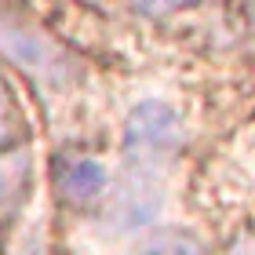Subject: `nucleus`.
Here are the masks:
<instances>
[{"instance_id":"1","label":"nucleus","mask_w":255,"mask_h":255,"mask_svg":"<svg viewBox=\"0 0 255 255\" xmlns=\"http://www.w3.org/2000/svg\"><path fill=\"white\" fill-rule=\"evenodd\" d=\"M179 135H182L179 113L168 102H138L124 124L128 168H149L153 160L168 157L179 146Z\"/></svg>"},{"instance_id":"2","label":"nucleus","mask_w":255,"mask_h":255,"mask_svg":"<svg viewBox=\"0 0 255 255\" xmlns=\"http://www.w3.org/2000/svg\"><path fill=\"white\" fill-rule=\"evenodd\" d=\"M0 51H4L11 62H18L22 69L37 73V77L59 80L66 73V59L59 55V48H55L44 33H37L33 26H26V22L4 15V11H0Z\"/></svg>"},{"instance_id":"3","label":"nucleus","mask_w":255,"mask_h":255,"mask_svg":"<svg viewBox=\"0 0 255 255\" xmlns=\"http://www.w3.org/2000/svg\"><path fill=\"white\" fill-rule=\"evenodd\" d=\"M160 182L157 175L149 168H128V179L121 182V190H117V219H121V226H142L149 223V219L157 215V208H160Z\"/></svg>"},{"instance_id":"4","label":"nucleus","mask_w":255,"mask_h":255,"mask_svg":"<svg viewBox=\"0 0 255 255\" xmlns=\"http://www.w3.org/2000/svg\"><path fill=\"white\" fill-rule=\"evenodd\" d=\"M55 182H59V193L77 208L95 204L110 186L106 168L95 157H62L59 168H55Z\"/></svg>"},{"instance_id":"5","label":"nucleus","mask_w":255,"mask_h":255,"mask_svg":"<svg viewBox=\"0 0 255 255\" xmlns=\"http://www.w3.org/2000/svg\"><path fill=\"white\" fill-rule=\"evenodd\" d=\"M33 175V160L26 149H4L0 153V223L15 215V208L22 204V197L29 190Z\"/></svg>"},{"instance_id":"6","label":"nucleus","mask_w":255,"mask_h":255,"mask_svg":"<svg viewBox=\"0 0 255 255\" xmlns=\"http://www.w3.org/2000/svg\"><path fill=\"white\" fill-rule=\"evenodd\" d=\"M138 255H204V248L186 230H160L142 245Z\"/></svg>"},{"instance_id":"7","label":"nucleus","mask_w":255,"mask_h":255,"mask_svg":"<svg viewBox=\"0 0 255 255\" xmlns=\"http://www.w3.org/2000/svg\"><path fill=\"white\" fill-rule=\"evenodd\" d=\"M22 124H26V121H22V110H18V102H15V91L0 80V153L18 142Z\"/></svg>"},{"instance_id":"8","label":"nucleus","mask_w":255,"mask_h":255,"mask_svg":"<svg viewBox=\"0 0 255 255\" xmlns=\"http://www.w3.org/2000/svg\"><path fill=\"white\" fill-rule=\"evenodd\" d=\"M138 15H149V18H157V15H171V11H179V7H193V4H204V0H131Z\"/></svg>"},{"instance_id":"9","label":"nucleus","mask_w":255,"mask_h":255,"mask_svg":"<svg viewBox=\"0 0 255 255\" xmlns=\"http://www.w3.org/2000/svg\"><path fill=\"white\" fill-rule=\"evenodd\" d=\"M226 255H252V241H248V234H237V241L226 248Z\"/></svg>"},{"instance_id":"10","label":"nucleus","mask_w":255,"mask_h":255,"mask_svg":"<svg viewBox=\"0 0 255 255\" xmlns=\"http://www.w3.org/2000/svg\"><path fill=\"white\" fill-rule=\"evenodd\" d=\"M26 255H40V248H37V245H29V252H26Z\"/></svg>"}]
</instances>
